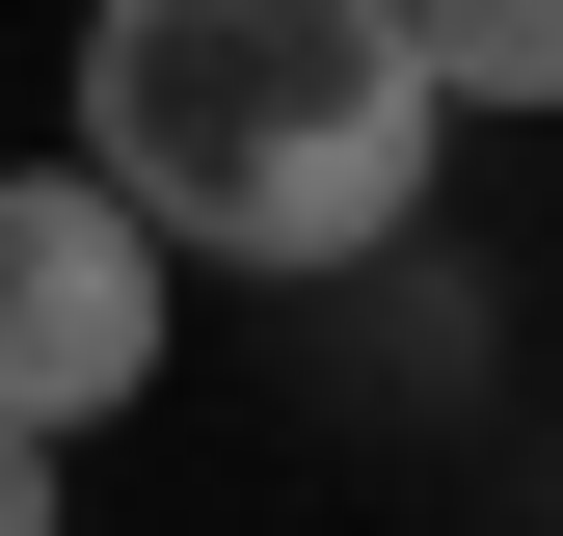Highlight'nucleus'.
I'll return each mask as SVG.
<instances>
[{"label":"nucleus","mask_w":563,"mask_h":536,"mask_svg":"<svg viewBox=\"0 0 563 536\" xmlns=\"http://www.w3.org/2000/svg\"><path fill=\"white\" fill-rule=\"evenodd\" d=\"M430 0H108L81 27V161L188 268H376L430 215Z\"/></svg>","instance_id":"obj_1"},{"label":"nucleus","mask_w":563,"mask_h":536,"mask_svg":"<svg viewBox=\"0 0 563 536\" xmlns=\"http://www.w3.org/2000/svg\"><path fill=\"white\" fill-rule=\"evenodd\" d=\"M162 322H188V242L134 215L108 161H0V402H27V429H108V402L162 376Z\"/></svg>","instance_id":"obj_2"},{"label":"nucleus","mask_w":563,"mask_h":536,"mask_svg":"<svg viewBox=\"0 0 563 536\" xmlns=\"http://www.w3.org/2000/svg\"><path fill=\"white\" fill-rule=\"evenodd\" d=\"M430 81L456 108H563V0H430Z\"/></svg>","instance_id":"obj_3"},{"label":"nucleus","mask_w":563,"mask_h":536,"mask_svg":"<svg viewBox=\"0 0 563 536\" xmlns=\"http://www.w3.org/2000/svg\"><path fill=\"white\" fill-rule=\"evenodd\" d=\"M54 456H81V429H27V402H0V536H54Z\"/></svg>","instance_id":"obj_4"}]
</instances>
